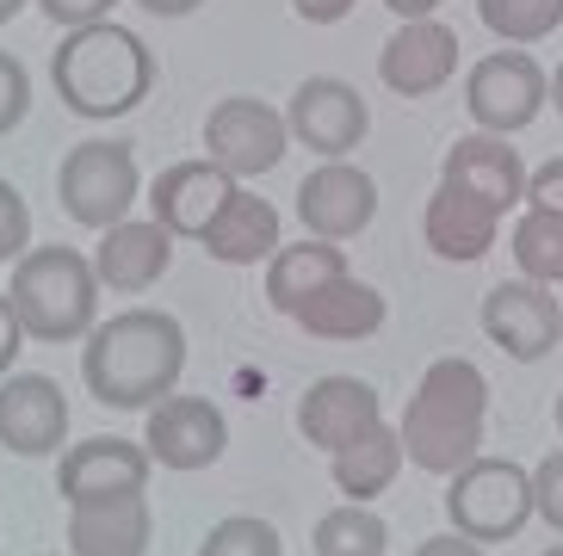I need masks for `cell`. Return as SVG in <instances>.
Segmentation results:
<instances>
[{
    "instance_id": "d6a6232c",
    "label": "cell",
    "mask_w": 563,
    "mask_h": 556,
    "mask_svg": "<svg viewBox=\"0 0 563 556\" xmlns=\"http://www.w3.org/2000/svg\"><path fill=\"white\" fill-rule=\"evenodd\" d=\"M37 7H44V19H56L63 32H81V25H100L118 0H37Z\"/></svg>"
},
{
    "instance_id": "1f68e13d",
    "label": "cell",
    "mask_w": 563,
    "mask_h": 556,
    "mask_svg": "<svg viewBox=\"0 0 563 556\" xmlns=\"http://www.w3.org/2000/svg\"><path fill=\"white\" fill-rule=\"evenodd\" d=\"M532 513L563 538V452L539 458V470H532Z\"/></svg>"
},
{
    "instance_id": "e575fe53",
    "label": "cell",
    "mask_w": 563,
    "mask_h": 556,
    "mask_svg": "<svg viewBox=\"0 0 563 556\" xmlns=\"http://www.w3.org/2000/svg\"><path fill=\"white\" fill-rule=\"evenodd\" d=\"M19 346H25V327H19V315H13V297L0 291V377L19 371Z\"/></svg>"
},
{
    "instance_id": "9a60e30c",
    "label": "cell",
    "mask_w": 563,
    "mask_h": 556,
    "mask_svg": "<svg viewBox=\"0 0 563 556\" xmlns=\"http://www.w3.org/2000/svg\"><path fill=\"white\" fill-rule=\"evenodd\" d=\"M459 75V32L440 19H402L378 49V81L402 99H428Z\"/></svg>"
},
{
    "instance_id": "2e32d148",
    "label": "cell",
    "mask_w": 563,
    "mask_h": 556,
    "mask_svg": "<svg viewBox=\"0 0 563 556\" xmlns=\"http://www.w3.org/2000/svg\"><path fill=\"white\" fill-rule=\"evenodd\" d=\"M230 192H235V180L211 162V155H199V162H167L150 180V216L174 235V242H199Z\"/></svg>"
},
{
    "instance_id": "ffe728a7",
    "label": "cell",
    "mask_w": 563,
    "mask_h": 556,
    "mask_svg": "<svg viewBox=\"0 0 563 556\" xmlns=\"http://www.w3.org/2000/svg\"><path fill=\"white\" fill-rule=\"evenodd\" d=\"M496 230H501L496 204H483L477 192H464V186H452V180L433 186L428 211H421V235H428V247L440 254V260H452V266L483 260V254L496 247Z\"/></svg>"
},
{
    "instance_id": "d4e9b609",
    "label": "cell",
    "mask_w": 563,
    "mask_h": 556,
    "mask_svg": "<svg viewBox=\"0 0 563 556\" xmlns=\"http://www.w3.org/2000/svg\"><path fill=\"white\" fill-rule=\"evenodd\" d=\"M402 433L397 426H372V433H360L353 445H341V452H329V476H334V489L347 494V501H378L390 482H397L402 470Z\"/></svg>"
},
{
    "instance_id": "83f0119b",
    "label": "cell",
    "mask_w": 563,
    "mask_h": 556,
    "mask_svg": "<svg viewBox=\"0 0 563 556\" xmlns=\"http://www.w3.org/2000/svg\"><path fill=\"white\" fill-rule=\"evenodd\" d=\"M477 13L501 44H539L563 25V0H477Z\"/></svg>"
},
{
    "instance_id": "b9f144b4",
    "label": "cell",
    "mask_w": 563,
    "mask_h": 556,
    "mask_svg": "<svg viewBox=\"0 0 563 556\" xmlns=\"http://www.w3.org/2000/svg\"><path fill=\"white\" fill-rule=\"evenodd\" d=\"M558 433H563V396H558Z\"/></svg>"
},
{
    "instance_id": "8992f818",
    "label": "cell",
    "mask_w": 563,
    "mask_h": 556,
    "mask_svg": "<svg viewBox=\"0 0 563 556\" xmlns=\"http://www.w3.org/2000/svg\"><path fill=\"white\" fill-rule=\"evenodd\" d=\"M56 198H63L68 223L81 230H112L131 216V204L143 198V174H136V148L93 136V143L68 148L63 174H56Z\"/></svg>"
},
{
    "instance_id": "7402d4cb",
    "label": "cell",
    "mask_w": 563,
    "mask_h": 556,
    "mask_svg": "<svg viewBox=\"0 0 563 556\" xmlns=\"http://www.w3.org/2000/svg\"><path fill=\"white\" fill-rule=\"evenodd\" d=\"M291 322H298L310 341L347 346V341H365V334H378L384 327V297H378V285L341 273V278H329L316 297H303Z\"/></svg>"
},
{
    "instance_id": "44dd1931",
    "label": "cell",
    "mask_w": 563,
    "mask_h": 556,
    "mask_svg": "<svg viewBox=\"0 0 563 556\" xmlns=\"http://www.w3.org/2000/svg\"><path fill=\"white\" fill-rule=\"evenodd\" d=\"M155 520L143 494H112V501H81L68 508V556H150Z\"/></svg>"
},
{
    "instance_id": "484cf974",
    "label": "cell",
    "mask_w": 563,
    "mask_h": 556,
    "mask_svg": "<svg viewBox=\"0 0 563 556\" xmlns=\"http://www.w3.org/2000/svg\"><path fill=\"white\" fill-rule=\"evenodd\" d=\"M390 525L372 513V501H341L310 525V551L316 556H360V551H384Z\"/></svg>"
},
{
    "instance_id": "8fae6325",
    "label": "cell",
    "mask_w": 563,
    "mask_h": 556,
    "mask_svg": "<svg viewBox=\"0 0 563 556\" xmlns=\"http://www.w3.org/2000/svg\"><path fill=\"white\" fill-rule=\"evenodd\" d=\"M150 445H131L118 440V433H93V440L68 445L63 464H56V494H63L68 508H81V501H112V494H143L150 489Z\"/></svg>"
},
{
    "instance_id": "5b68a950",
    "label": "cell",
    "mask_w": 563,
    "mask_h": 556,
    "mask_svg": "<svg viewBox=\"0 0 563 556\" xmlns=\"http://www.w3.org/2000/svg\"><path fill=\"white\" fill-rule=\"evenodd\" d=\"M446 520L471 544H508L532 520V470L514 458H471L446 476Z\"/></svg>"
},
{
    "instance_id": "6da1fadb",
    "label": "cell",
    "mask_w": 563,
    "mask_h": 556,
    "mask_svg": "<svg viewBox=\"0 0 563 556\" xmlns=\"http://www.w3.org/2000/svg\"><path fill=\"white\" fill-rule=\"evenodd\" d=\"M186 371V327L167 310H124L100 322L81 346V383L100 409L150 414L180 390Z\"/></svg>"
},
{
    "instance_id": "d590c367",
    "label": "cell",
    "mask_w": 563,
    "mask_h": 556,
    "mask_svg": "<svg viewBox=\"0 0 563 556\" xmlns=\"http://www.w3.org/2000/svg\"><path fill=\"white\" fill-rule=\"evenodd\" d=\"M353 7H360V0H291V13L310 19V25H341Z\"/></svg>"
},
{
    "instance_id": "f1b7e54d",
    "label": "cell",
    "mask_w": 563,
    "mask_h": 556,
    "mask_svg": "<svg viewBox=\"0 0 563 556\" xmlns=\"http://www.w3.org/2000/svg\"><path fill=\"white\" fill-rule=\"evenodd\" d=\"M199 556H279V532L254 513H230V520H217L205 532Z\"/></svg>"
},
{
    "instance_id": "5bb4252c",
    "label": "cell",
    "mask_w": 563,
    "mask_h": 556,
    "mask_svg": "<svg viewBox=\"0 0 563 556\" xmlns=\"http://www.w3.org/2000/svg\"><path fill=\"white\" fill-rule=\"evenodd\" d=\"M298 216L316 242H353L378 216V180L353 162H322L298 186Z\"/></svg>"
},
{
    "instance_id": "52a82bcc",
    "label": "cell",
    "mask_w": 563,
    "mask_h": 556,
    "mask_svg": "<svg viewBox=\"0 0 563 556\" xmlns=\"http://www.w3.org/2000/svg\"><path fill=\"white\" fill-rule=\"evenodd\" d=\"M291 148V124L285 112H273L266 99L254 93H235V99H217L211 118H205V155H211L235 186L254 180V174H273Z\"/></svg>"
},
{
    "instance_id": "7c38bea8",
    "label": "cell",
    "mask_w": 563,
    "mask_h": 556,
    "mask_svg": "<svg viewBox=\"0 0 563 556\" xmlns=\"http://www.w3.org/2000/svg\"><path fill=\"white\" fill-rule=\"evenodd\" d=\"M0 445L13 458H51L68 445V396L44 371L0 377Z\"/></svg>"
},
{
    "instance_id": "836d02e7",
    "label": "cell",
    "mask_w": 563,
    "mask_h": 556,
    "mask_svg": "<svg viewBox=\"0 0 563 556\" xmlns=\"http://www.w3.org/2000/svg\"><path fill=\"white\" fill-rule=\"evenodd\" d=\"M527 204H539V211H563V155L545 162L539 174H527Z\"/></svg>"
},
{
    "instance_id": "ac0fdd59",
    "label": "cell",
    "mask_w": 563,
    "mask_h": 556,
    "mask_svg": "<svg viewBox=\"0 0 563 556\" xmlns=\"http://www.w3.org/2000/svg\"><path fill=\"white\" fill-rule=\"evenodd\" d=\"M440 180L464 186V192H477L483 204H496L501 216L514 204H527V162H520V148L496 131H471L446 148V167H440Z\"/></svg>"
},
{
    "instance_id": "4dcf8cb0",
    "label": "cell",
    "mask_w": 563,
    "mask_h": 556,
    "mask_svg": "<svg viewBox=\"0 0 563 556\" xmlns=\"http://www.w3.org/2000/svg\"><path fill=\"white\" fill-rule=\"evenodd\" d=\"M32 242V204L19 198L13 180H0V260H19Z\"/></svg>"
},
{
    "instance_id": "9c48e42d",
    "label": "cell",
    "mask_w": 563,
    "mask_h": 556,
    "mask_svg": "<svg viewBox=\"0 0 563 556\" xmlns=\"http://www.w3.org/2000/svg\"><path fill=\"white\" fill-rule=\"evenodd\" d=\"M483 334H489V346H501L508 359L539 365L551 346L563 341V303L551 297V285H539V278H501L496 291L483 297Z\"/></svg>"
},
{
    "instance_id": "30bf717a",
    "label": "cell",
    "mask_w": 563,
    "mask_h": 556,
    "mask_svg": "<svg viewBox=\"0 0 563 556\" xmlns=\"http://www.w3.org/2000/svg\"><path fill=\"white\" fill-rule=\"evenodd\" d=\"M285 124H291V136H298L303 148H316L322 162H347L353 148L365 143L372 112H365V99L353 81H341V75H310V81L291 93V105H285Z\"/></svg>"
},
{
    "instance_id": "cb8c5ba5",
    "label": "cell",
    "mask_w": 563,
    "mask_h": 556,
    "mask_svg": "<svg viewBox=\"0 0 563 556\" xmlns=\"http://www.w3.org/2000/svg\"><path fill=\"white\" fill-rule=\"evenodd\" d=\"M341 273H347V247L303 235V242L279 247V254L266 260V303H273L279 315H298L303 297H316L329 278H341Z\"/></svg>"
},
{
    "instance_id": "d6986e66",
    "label": "cell",
    "mask_w": 563,
    "mask_h": 556,
    "mask_svg": "<svg viewBox=\"0 0 563 556\" xmlns=\"http://www.w3.org/2000/svg\"><path fill=\"white\" fill-rule=\"evenodd\" d=\"M167 266H174V235L162 230V223H112V230H100V247H93V273H100L106 291L118 297H143L155 291L167 278Z\"/></svg>"
},
{
    "instance_id": "7bdbcfd3",
    "label": "cell",
    "mask_w": 563,
    "mask_h": 556,
    "mask_svg": "<svg viewBox=\"0 0 563 556\" xmlns=\"http://www.w3.org/2000/svg\"><path fill=\"white\" fill-rule=\"evenodd\" d=\"M545 556H563V544H551V551H545Z\"/></svg>"
},
{
    "instance_id": "e0dca14e",
    "label": "cell",
    "mask_w": 563,
    "mask_h": 556,
    "mask_svg": "<svg viewBox=\"0 0 563 556\" xmlns=\"http://www.w3.org/2000/svg\"><path fill=\"white\" fill-rule=\"evenodd\" d=\"M378 421H384V402L365 377H316L298 396V433L316 452H341L360 433H372Z\"/></svg>"
},
{
    "instance_id": "8d00e7d4",
    "label": "cell",
    "mask_w": 563,
    "mask_h": 556,
    "mask_svg": "<svg viewBox=\"0 0 563 556\" xmlns=\"http://www.w3.org/2000/svg\"><path fill=\"white\" fill-rule=\"evenodd\" d=\"M415 556H483V544H471L464 532H440V538L415 544Z\"/></svg>"
},
{
    "instance_id": "f35d334b",
    "label": "cell",
    "mask_w": 563,
    "mask_h": 556,
    "mask_svg": "<svg viewBox=\"0 0 563 556\" xmlns=\"http://www.w3.org/2000/svg\"><path fill=\"white\" fill-rule=\"evenodd\" d=\"M384 7H390L397 19H433L440 13V0H384Z\"/></svg>"
},
{
    "instance_id": "4316f807",
    "label": "cell",
    "mask_w": 563,
    "mask_h": 556,
    "mask_svg": "<svg viewBox=\"0 0 563 556\" xmlns=\"http://www.w3.org/2000/svg\"><path fill=\"white\" fill-rule=\"evenodd\" d=\"M514 266H520V278L563 285V211L527 204V216L514 223Z\"/></svg>"
},
{
    "instance_id": "3957f363",
    "label": "cell",
    "mask_w": 563,
    "mask_h": 556,
    "mask_svg": "<svg viewBox=\"0 0 563 556\" xmlns=\"http://www.w3.org/2000/svg\"><path fill=\"white\" fill-rule=\"evenodd\" d=\"M51 81L75 118H124L136 112L155 87V56L150 44L112 19L68 32L51 56Z\"/></svg>"
},
{
    "instance_id": "ab89813d",
    "label": "cell",
    "mask_w": 563,
    "mask_h": 556,
    "mask_svg": "<svg viewBox=\"0 0 563 556\" xmlns=\"http://www.w3.org/2000/svg\"><path fill=\"white\" fill-rule=\"evenodd\" d=\"M551 105H558V118H563V63H558V75H551Z\"/></svg>"
},
{
    "instance_id": "277c9868",
    "label": "cell",
    "mask_w": 563,
    "mask_h": 556,
    "mask_svg": "<svg viewBox=\"0 0 563 556\" xmlns=\"http://www.w3.org/2000/svg\"><path fill=\"white\" fill-rule=\"evenodd\" d=\"M100 273L81 247H25L13 260L7 278V297H13V315L25 327V341L37 346H68L87 341L100 327Z\"/></svg>"
},
{
    "instance_id": "ee69618b",
    "label": "cell",
    "mask_w": 563,
    "mask_h": 556,
    "mask_svg": "<svg viewBox=\"0 0 563 556\" xmlns=\"http://www.w3.org/2000/svg\"><path fill=\"white\" fill-rule=\"evenodd\" d=\"M360 556H384V551H360Z\"/></svg>"
},
{
    "instance_id": "7a4b0ae2",
    "label": "cell",
    "mask_w": 563,
    "mask_h": 556,
    "mask_svg": "<svg viewBox=\"0 0 563 556\" xmlns=\"http://www.w3.org/2000/svg\"><path fill=\"white\" fill-rule=\"evenodd\" d=\"M483 414H489V377L471 359H433L402 409V458L428 476H452L483 452Z\"/></svg>"
},
{
    "instance_id": "4fadbf2b",
    "label": "cell",
    "mask_w": 563,
    "mask_h": 556,
    "mask_svg": "<svg viewBox=\"0 0 563 556\" xmlns=\"http://www.w3.org/2000/svg\"><path fill=\"white\" fill-rule=\"evenodd\" d=\"M150 458L162 470H211L223 458V445H230V421L217 409L211 396H167L150 409Z\"/></svg>"
},
{
    "instance_id": "603a6c76",
    "label": "cell",
    "mask_w": 563,
    "mask_h": 556,
    "mask_svg": "<svg viewBox=\"0 0 563 556\" xmlns=\"http://www.w3.org/2000/svg\"><path fill=\"white\" fill-rule=\"evenodd\" d=\"M205 254L223 266H254V260H273L279 254V211L266 204L261 192H249V186H235L230 198H223V211L211 216V230L199 235Z\"/></svg>"
},
{
    "instance_id": "ba28073f",
    "label": "cell",
    "mask_w": 563,
    "mask_h": 556,
    "mask_svg": "<svg viewBox=\"0 0 563 556\" xmlns=\"http://www.w3.org/2000/svg\"><path fill=\"white\" fill-rule=\"evenodd\" d=\"M545 99H551V75L532 63L527 49H489L464 75V105L477 118V131H496V136L527 131Z\"/></svg>"
},
{
    "instance_id": "f546056e",
    "label": "cell",
    "mask_w": 563,
    "mask_h": 556,
    "mask_svg": "<svg viewBox=\"0 0 563 556\" xmlns=\"http://www.w3.org/2000/svg\"><path fill=\"white\" fill-rule=\"evenodd\" d=\"M25 112H32V75L19 68L13 49H0V136L19 131V124H25Z\"/></svg>"
},
{
    "instance_id": "74e56055",
    "label": "cell",
    "mask_w": 563,
    "mask_h": 556,
    "mask_svg": "<svg viewBox=\"0 0 563 556\" xmlns=\"http://www.w3.org/2000/svg\"><path fill=\"white\" fill-rule=\"evenodd\" d=\"M143 13H155V19H186V13H199L205 0H136Z\"/></svg>"
},
{
    "instance_id": "60d3db41",
    "label": "cell",
    "mask_w": 563,
    "mask_h": 556,
    "mask_svg": "<svg viewBox=\"0 0 563 556\" xmlns=\"http://www.w3.org/2000/svg\"><path fill=\"white\" fill-rule=\"evenodd\" d=\"M19 7H25V0H0V25H7V19H19Z\"/></svg>"
}]
</instances>
